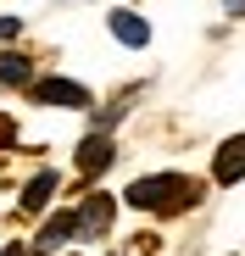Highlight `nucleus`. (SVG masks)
Returning a JSON list of instances; mask_svg holds the SVG:
<instances>
[{
  "label": "nucleus",
  "mask_w": 245,
  "mask_h": 256,
  "mask_svg": "<svg viewBox=\"0 0 245 256\" xmlns=\"http://www.w3.org/2000/svg\"><path fill=\"white\" fill-rule=\"evenodd\" d=\"M223 12L228 17H245V0H223Z\"/></svg>",
  "instance_id": "11"
},
{
  "label": "nucleus",
  "mask_w": 245,
  "mask_h": 256,
  "mask_svg": "<svg viewBox=\"0 0 245 256\" xmlns=\"http://www.w3.org/2000/svg\"><path fill=\"white\" fill-rule=\"evenodd\" d=\"M72 234H78V218H72V212H62V218H50L45 228H39V250H45V256H56Z\"/></svg>",
  "instance_id": "6"
},
{
  "label": "nucleus",
  "mask_w": 245,
  "mask_h": 256,
  "mask_svg": "<svg viewBox=\"0 0 245 256\" xmlns=\"http://www.w3.org/2000/svg\"><path fill=\"white\" fill-rule=\"evenodd\" d=\"M112 34L122 39V45H145V39H150V22H145L140 12H112Z\"/></svg>",
  "instance_id": "7"
},
{
  "label": "nucleus",
  "mask_w": 245,
  "mask_h": 256,
  "mask_svg": "<svg viewBox=\"0 0 245 256\" xmlns=\"http://www.w3.org/2000/svg\"><path fill=\"white\" fill-rule=\"evenodd\" d=\"M0 256H22V245H12V250H0Z\"/></svg>",
  "instance_id": "12"
},
{
  "label": "nucleus",
  "mask_w": 245,
  "mask_h": 256,
  "mask_svg": "<svg viewBox=\"0 0 245 256\" xmlns=\"http://www.w3.org/2000/svg\"><path fill=\"white\" fill-rule=\"evenodd\" d=\"M212 178H218V184H240V178H245V134H234V140H223V145H218Z\"/></svg>",
  "instance_id": "4"
},
{
  "label": "nucleus",
  "mask_w": 245,
  "mask_h": 256,
  "mask_svg": "<svg viewBox=\"0 0 245 256\" xmlns=\"http://www.w3.org/2000/svg\"><path fill=\"white\" fill-rule=\"evenodd\" d=\"M0 84H34V62L17 50H0Z\"/></svg>",
  "instance_id": "9"
},
{
  "label": "nucleus",
  "mask_w": 245,
  "mask_h": 256,
  "mask_svg": "<svg viewBox=\"0 0 245 256\" xmlns=\"http://www.w3.org/2000/svg\"><path fill=\"white\" fill-rule=\"evenodd\" d=\"M39 106H90V90L72 78H45V84H28Z\"/></svg>",
  "instance_id": "2"
},
{
  "label": "nucleus",
  "mask_w": 245,
  "mask_h": 256,
  "mask_svg": "<svg viewBox=\"0 0 245 256\" xmlns=\"http://www.w3.org/2000/svg\"><path fill=\"white\" fill-rule=\"evenodd\" d=\"M50 195H56V173L28 178V190H22V212H45V206H50Z\"/></svg>",
  "instance_id": "8"
},
{
  "label": "nucleus",
  "mask_w": 245,
  "mask_h": 256,
  "mask_svg": "<svg viewBox=\"0 0 245 256\" xmlns=\"http://www.w3.org/2000/svg\"><path fill=\"white\" fill-rule=\"evenodd\" d=\"M112 212H117L112 195H90L84 212H78V240H100V234L112 228Z\"/></svg>",
  "instance_id": "3"
},
{
  "label": "nucleus",
  "mask_w": 245,
  "mask_h": 256,
  "mask_svg": "<svg viewBox=\"0 0 245 256\" xmlns=\"http://www.w3.org/2000/svg\"><path fill=\"white\" fill-rule=\"evenodd\" d=\"M17 34H22V22H17V17H0V45H6V39H17Z\"/></svg>",
  "instance_id": "10"
},
{
  "label": "nucleus",
  "mask_w": 245,
  "mask_h": 256,
  "mask_svg": "<svg viewBox=\"0 0 245 256\" xmlns=\"http://www.w3.org/2000/svg\"><path fill=\"white\" fill-rule=\"evenodd\" d=\"M200 178H184V173H150V178H134L128 184V206H140V212H156V218H173V212H190V206H200Z\"/></svg>",
  "instance_id": "1"
},
{
  "label": "nucleus",
  "mask_w": 245,
  "mask_h": 256,
  "mask_svg": "<svg viewBox=\"0 0 245 256\" xmlns=\"http://www.w3.org/2000/svg\"><path fill=\"white\" fill-rule=\"evenodd\" d=\"M112 162H117V145H112L106 134H90L84 145H78V173H84V178H95V173H106Z\"/></svg>",
  "instance_id": "5"
}]
</instances>
